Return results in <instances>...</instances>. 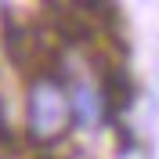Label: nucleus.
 Wrapping results in <instances>:
<instances>
[{
	"mask_svg": "<svg viewBox=\"0 0 159 159\" xmlns=\"http://www.w3.org/2000/svg\"><path fill=\"white\" fill-rule=\"evenodd\" d=\"M72 127V98L65 83L54 76H40L29 83V101H25V130L36 145H54L69 134Z\"/></svg>",
	"mask_w": 159,
	"mask_h": 159,
	"instance_id": "1",
	"label": "nucleus"
},
{
	"mask_svg": "<svg viewBox=\"0 0 159 159\" xmlns=\"http://www.w3.org/2000/svg\"><path fill=\"white\" fill-rule=\"evenodd\" d=\"M0 116H4V105H0Z\"/></svg>",
	"mask_w": 159,
	"mask_h": 159,
	"instance_id": "3",
	"label": "nucleus"
},
{
	"mask_svg": "<svg viewBox=\"0 0 159 159\" xmlns=\"http://www.w3.org/2000/svg\"><path fill=\"white\" fill-rule=\"evenodd\" d=\"M72 116H80V123H98L101 116V94L98 90H90V87H80L76 90V98H72Z\"/></svg>",
	"mask_w": 159,
	"mask_h": 159,
	"instance_id": "2",
	"label": "nucleus"
}]
</instances>
